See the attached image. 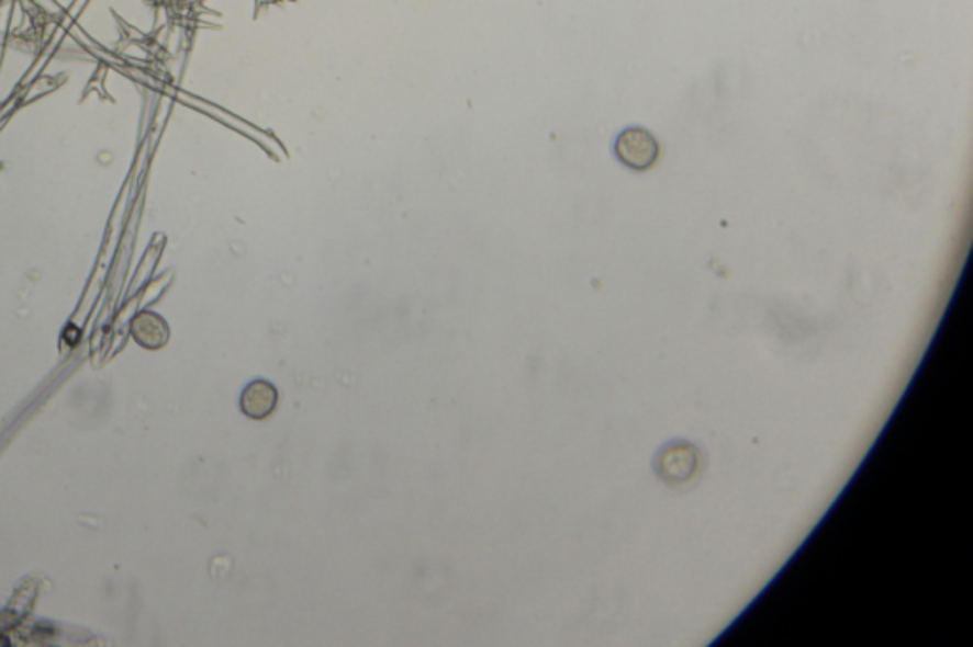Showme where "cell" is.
<instances>
[{
    "instance_id": "obj_2",
    "label": "cell",
    "mask_w": 973,
    "mask_h": 647,
    "mask_svg": "<svg viewBox=\"0 0 973 647\" xmlns=\"http://www.w3.org/2000/svg\"><path fill=\"white\" fill-rule=\"evenodd\" d=\"M280 401V391L267 381L249 382L241 397L242 412L251 420H267Z\"/></svg>"
},
{
    "instance_id": "obj_1",
    "label": "cell",
    "mask_w": 973,
    "mask_h": 647,
    "mask_svg": "<svg viewBox=\"0 0 973 647\" xmlns=\"http://www.w3.org/2000/svg\"><path fill=\"white\" fill-rule=\"evenodd\" d=\"M614 152L624 166L635 171H645L657 163L660 156L657 137L642 127H628L622 132L614 145Z\"/></svg>"
}]
</instances>
